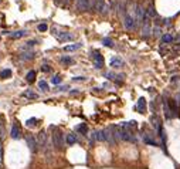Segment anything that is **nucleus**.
<instances>
[{
	"label": "nucleus",
	"instance_id": "17",
	"mask_svg": "<svg viewBox=\"0 0 180 169\" xmlns=\"http://www.w3.org/2000/svg\"><path fill=\"white\" fill-rule=\"evenodd\" d=\"M26 80H27L28 82H33V81L36 80V71L27 72V75H26Z\"/></svg>",
	"mask_w": 180,
	"mask_h": 169
},
{
	"label": "nucleus",
	"instance_id": "26",
	"mask_svg": "<svg viewBox=\"0 0 180 169\" xmlns=\"http://www.w3.org/2000/svg\"><path fill=\"white\" fill-rule=\"evenodd\" d=\"M153 33H155L156 36H160V33H162V28H159V27H155V28H153Z\"/></svg>",
	"mask_w": 180,
	"mask_h": 169
},
{
	"label": "nucleus",
	"instance_id": "6",
	"mask_svg": "<svg viewBox=\"0 0 180 169\" xmlns=\"http://www.w3.org/2000/svg\"><path fill=\"white\" fill-rule=\"evenodd\" d=\"M26 141H27V145H28V148H30L31 152H36V151H37L38 142L36 141V138H34L33 135H27V137H26Z\"/></svg>",
	"mask_w": 180,
	"mask_h": 169
},
{
	"label": "nucleus",
	"instance_id": "2",
	"mask_svg": "<svg viewBox=\"0 0 180 169\" xmlns=\"http://www.w3.org/2000/svg\"><path fill=\"white\" fill-rule=\"evenodd\" d=\"M92 6L95 7V10L98 11V13H101V14H108V11H109V7H108V4L104 1V0H94L92 1Z\"/></svg>",
	"mask_w": 180,
	"mask_h": 169
},
{
	"label": "nucleus",
	"instance_id": "14",
	"mask_svg": "<svg viewBox=\"0 0 180 169\" xmlns=\"http://www.w3.org/2000/svg\"><path fill=\"white\" fill-rule=\"evenodd\" d=\"M27 33L24 31V30H20V31H14V33H10V37L11 39H20L23 36H26Z\"/></svg>",
	"mask_w": 180,
	"mask_h": 169
},
{
	"label": "nucleus",
	"instance_id": "20",
	"mask_svg": "<svg viewBox=\"0 0 180 169\" xmlns=\"http://www.w3.org/2000/svg\"><path fill=\"white\" fill-rule=\"evenodd\" d=\"M38 88L43 90V91H48V90H50V88H48V84L45 82L44 80H41V81L38 82Z\"/></svg>",
	"mask_w": 180,
	"mask_h": 169
},
{
	"label": "nucleus",
	"instance_id": "30",
	"mask_svg": "<svg viewBox=\"0 0 180 169\" xmlns=\"http://www.w3.org/2000/svg\"><path fill=\"white\" fill-rule=\"evenodd\" d=\"M74 81H85V77H75Z\"/></svg>",
	"mask_w": 180,
	"mask_h": 169
},
{
	"label": "nucleus",
	"instance_id": "23",
	"mask_svg": "<svg viewBox=\"0 0 180 169\" xmlns=\"http://www.w3.org/2000/svg\"><path fill=\"white\" fill-rule=\"evenodd\" d=\"M24 97H27V98H33V99H36V98H38V95L37 94H34V93H24Z\"/></svg>",
	"mask_w": 180,
	"mask_h": 169
},
{
	"label": "nucleus",
	"instance_id": "10",
	"mask_svg": "<svg viewBox=\"0 0 180 169\" xmlns=\"http://www.w3.org/2000/svg\"><path fill=\"white\" fill-rule=\"evenodd\" d=\"M111 67H113V68H121V67H123V61H122L119 57H112V60H111Z\"/></svg>",
	"mask_w": 180,
	"mask_h": 169
},
{
	"label": "nucleus",
	"instance_id": "29",
	"mask_svg": "<svg viewBox=\"0 0 180 169\" xmlns=\"http://www.w3.org/2000/svg\"><path fill=\"white\" fill-rule=\"evenodd\" d=\"M55 1H57V3H63V4H68L71 0H55Z\"/></svg>",
	"mask_w": 180,
	"mask_h": 169
},
{
	"label": "nucleus",
	"instance_id": "28",
	"mask_svg": "<svg viewBox=\"0 0 180 169\" xmlns=\"http://www.w3.org/2000/svg\"><path fill=\"white\" fill-rule=\"evenodd\" d=\"M41 70H43V71H44V72H48V71H50V67H48L47 64H44V66L41 67Z\"/></svg>",
	"mask_w": 180,
	"mask_h": 169
},
{
	"label": "nucleus",
	"instance_id": "27",
	"mask_svg": "<svg viewBox=\"0 0 180 169\" xmlns=\"http://www.w3.org/2000/svg\"><path fill=\"white\" fill-rule=\"evenodd\" d=\"M170 81H172L173 84H175V82H177V81H179V75H173V77L170 78Z\"/></svg>",
	"mask_w": 180,
	"mask_h": 169
},
{
	"label": "nucleus",
	"instance_id": "18",
	"mask_svg": "<svg viewBox=\"0 0 180 169\" xmlns=\"http://www.w3.org/2000/svg\"><path fill=\"white\" fill-rule=\"evenodd\" d=\"M81 47V44H71V46H65L64 47V51H75Z\"/></svg>",
	"mask_w": 180,
	"mask_h": 169
},
{
	"label": "nucleus",
	"instance_id": "1",
	"mask_svg": "<svg viewBox=\"0 0 180 169\" xmlns=\"http://www.w3.org/2000/svg\"><path fill=\"white\" fill-rule=\"evenodd\" d=\"M51 131H53L51 139H53L54 148L55 149H63L64 148V135H63V132L57 126H51Z\"/></svg>",
	"mask_w": 180,
	"mask_h": 169
},
{
	"label": "nucleus",
	"instance_id": "15",
	"mask_svg": "<svg viewBox=\"0 0 180 169\" xmlns=\"http://www.w3.org/2000/svg\"><path fill=\"white\" fill-rule=\"evenodd\" d=\"M65 141H67L68 145H74L75 142H77V137H75L74 134H68V135H67V139H65Z\"/></svg>",
	"mask_w": 180,
	"mask_h": 169
},
{
	"label": "nucleus",
	"instance_id": "22",
	"mask_svg": "<svg viewBox=\"0 0 180 169\" xmlns=\"http://www.w3.org/2000/svg\"><path fill=\"white\" fill-rule=\"evenodd\" d=\"M51 82H53V84H55V85H57V84H60V82H61V77H60V75H54V77L51 78Z\"/></svg>",
	"mask_w": 180,
	"mask_h": 169
},
{
	"label": "nucleus",
	"instance_id": "8",
	"mask_svg": "<svg viewBox=\"0 0 180 169\" xmlns=\"http://www.w3.org/2000/svg\"><path fill=\"white\" fill-rule=\"evenodd\" d=\"M136 110H138V112H140V114H145V112H146V99H145L143 97H140V98L138 99Z\"/></svg>",
	"mask_w": 180,
	"mask_h": 169
},
{
	"label": "nucleus",
	"instance_id": "25",
	"mask_svg": "<svg viewBox=\"0 0 180 169\" xmlns=\"http://www.w3.org/2000/svg\"><path fill=\"white\" fill-rule=\"evenodd\" d=\"M47 28H48V26H47L45 23L38 24V30H40V31H47Z\"/></svg>",
	"mask_w": 180,
	"mask_h": 169
},
{
	"label": "nucleus",
	"instance_id": "7",
	"mask_svg": "<svg viewBox=\"0 0 180 169\" xmlns=\"http://www.w3.org/2000/svg\"><path fill=\"white\" fill-rule=\"evenodd\" d=\"M55 37L60 40V41H71L74 39V36L68 31H61V33H55Z\"/></svg>",
	"mask_w": 180,
	"mask_h": 169
},
{
	"label": "nucleus",
	"instance_id": "12",
	"mask_svg": "<svg viewBox=\"0 0 180 169\" xmlns=\"http://www.w3.org/2000/svg\"><path fill=\"white\" fill-rule=\"evenodd\" d=\"M146 16H148L149 19H152V17H156V16H158V13H156V10H155V7H153V6H149V7L146 9Z\"/></svg>",
	"mask_w": 180,
	"mask_h": 169
},
{
	"label": "nucleus",
	"instance_id": "11",
	"mask_svg": "<svg viewBox=\"0 0 180 169\" xmlns=\"http://www.w3.org/2000/svg\"><path fill=\"white\" fill-rule=\"evenodd\" d=\"M60 61H61L64 66H71V64H74V58L69 57V55H63V57L60 58Z\"/></svg>",
	"mask_w": 180,
	"mask_h": 169
},
{
	"label": "nucleus",
	"instance_id": "4",
	"mask_svg": "<svg viewBox=\"0 0 180 169\" xmlns=\"http://www.w3.org/2000/svg\"><path fill=\"white\" fill-rule=\"evenodd\" d=\"M92 60H94L95 68H102L104 67V57L101 55L99 51H92Z\"/></svg>",
	"mask_w": 180,
	"mask_h": 169
},
{
	"label": "nucleus",
	"instance_id": "13",
	"mask_svg": "<svg viewBox=\"0 0 180 169\" xmlns=\"http://www.w3.org/2000/svg\"><path fill=\"white\" fill-rule=\"evenodd\" d=\"M175 40V37L172 36V34H163L162 36V43L163 44H169V43H172Z\"/></svg>",
	"mask_w": 180,
	"mask_h": 169
},
{
	"label": "nucleus",
	"instance_id": "9",
	"mask_svg": "<svg viewBox=\"0 0 180 169\" xmlns=\"http://www.w3.org/2000/svg\"><path fill=\"white\" fill-rule=\"evenodd\" d=\"M10 135H11V138L13 139H19L20 137H22V132H20V128L14 124L13 126H11V131H10Z\"/></svg>",
	"mask_w": 180,
	"mask_h": 169
},
{
	"label": "nucleus",
	"instance_id": "21",
	"mask_svg": "<svg viewBox=\"0 0 180 169\" xmlns=\"http://www.w3.org/2000/svg\"><path fill=\"white\" fill-rule=\"evenodd\" d=\"M102 44H104V46H107V47H113V41L111 40V39H108V37L102 40Z\"/></svg>",
	"mask_w": 180,
	"mask_h": 169
},
{
	"label": "nucleus",
	"instance_id": "3",
	"mask_svg": "<svg viewBox=\"0 0 180 169\" xmlns=\"http://www.w3.org/2000/svg\"><path fill=\"white\" fill-rule=\"evenodd\" d=\"M163 101L166 102V105H167V108H169V111L173 114V117H176L177 115V112H179V107H177V102L173 99V98H164L163 97Z\"/></svg>",
	"mask_w": 180,
	"mask_h": 169
},
{
	"label": "nucleus",
	"instance_id": "24",
	"mask_svg": "<svg viewBox=\"0 0 180 169\" xmlns=\"http://www.w3.org/2000/svg\"><path fill=\"white\" fill-rule=\"evenodd\" d=\"M36 122H37L36 118H31V120H28L27 122H26V125H27V126H34V125H36Z\"/></svg>",
	"mask_w": 180,
	"mask_h": 169
},
{
	"label": "nucleus",
	"instance_id": "19",
	"mask_svg": "<svg viewBox=\"0 0 180 169\" xmlns=\"http://www.w3.org/2000/svg\"><path fill=\"white\" fill-rule=\"evenodd\" d=\"M10 75H11V70H3V71H0V80H4Z\"/></svg>",
	"mask_w": 180,
	"mask_h": 169
},
{
	"label": "nucleus",
	"instance_id": "16",
	"mask_svg": "<svg viewBox=\"0 0 180 169\" xmlns=\"http://www.w3.org/2000/svg\"><path fill=\"white\" fill-rule=\"evenodd\" d=\"M77 131H78V132H81L82 135H87L88 128H87V125H85V124H81V125H78V126H77Z\"/></svg>",
	"mask_w": 180,
	"mask_h": 169
},
{
	"label": "nucleus",
	"instance_id": "5",
	"mask_svg": "<svg viewBox=\"0 0 180 169\" xmlns=\"http://www.w3.org/2000/svg\"><path fill=\"white\" fill-rule=\"evenodd\" d=\"M92 7V3L91 0H77V9L80 11H87Z\"/></svg>",
	"mask_w": 180,
	"mask_h": 169
}]
</instances>
